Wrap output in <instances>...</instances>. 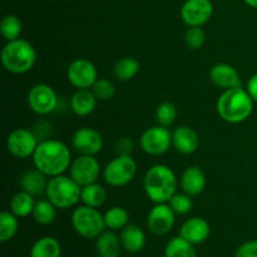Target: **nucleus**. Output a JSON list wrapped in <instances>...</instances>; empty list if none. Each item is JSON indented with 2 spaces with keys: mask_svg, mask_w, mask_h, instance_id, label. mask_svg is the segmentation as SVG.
<instances>
[{
  "mask_svg": "<svg viewBox=\"0 0 257 257\" xmlns=\"http://www.w3.org/2000/svg\"><path fill=\"white\" fill-rule=\"evenodd\" d=\"M33 163L37 170L49 178L55 177L70 168L72 155L65 143L58 140H43L33 155Z\"/></svg>",
  "mask_w": 257,
  "mask_h": 257,
  "instance_id": "obj_1",
  "label": "nucleus"
},
{
  "mask_svg": "<svg viewBox=\"0 0 257 257\" xmlns=\"http://www.w3.org/2000/svg\"><path fill=\"white\" fill-rule=\"evenodd\" d=\"M220 118L231 124H238L250 118L253 110V99L242 87L223 90L216 102Z\"/></svg>",
  "mask_w": 257,
  "mask_h": 257,
  "instance_id": "obj_2",
  "label": "nucleus"
},
{
  "mask_svg": "<svg viewBox=\"0 0 257 257\" xmlns=\"http://www.w3.org/2000/svg\"><path fill=\"white\" fill-rule=\"evenodd\" d=\"M143 187L153 203H168L177 190V177L168 166L155 165L146 172Z\"/></svg>",
  "mask_w": 257,
  "mask_h": 257,
  "instance_id": "obj_3",
  "label": "nucleus"
},
{
  "mask_svg": "<svg viewBox=\"0 0 257 257\" xmlns=\"http://www.w3.org/2000/svg\"><path fill=\"white\" fill-rule=\"evenodd\" d=\"M37 62V52L28 40L15 39L8 42L2 50V64L12 74H24L33 69Z\"/></svg>",
  "mask_w": 257,
  "mask_h": 257,
  "instance_id": "obj_4",
  "label": "nucleus"
},
{
  "mask_svg": "<svg viewBox=\"0 0 257 257\" xmlns=\"http://www.w3.org/2000/svg\"><path fill=\"white\" fill-rule=\"evenodd\" d=\"M80 195L82 187L70 176H55L48 181L45 196L57 208L65 210L73 207L80 201Z\"/></svg>",
  "mask_w": 257,
  "mask_h": 257,
  "instance_id": "obj_5",
  "label": "nucleus"
},
{
  "mask_svg": "<svg viewBox=\"0 0 257 257\" xmlns=\"http://www.w3.org/2000/svg\"><path fill=\"white\" fill-rule=\"evenodd\" d=\"M72 226L75 232L83 238L92 240L97 238L105 230L104 215L98 211V208L89 206H78L72 213Z\"/></svg>",
  "mask_w": 257,
  "mask_h": 257,
  "instance_id": "obj_6",
  "label": "nucleus"
},
{
  "mask_svg": "<svg viewBox=\"0 0 257 257\" xmlns=\"http://www.w3.org/2000/svg\"><path fill=\"white\" fill-rule=\"evenodd\" d=\"M137 173V163L132 156H120L107 163L103 171V178L110 187H123L135 178Z\"/></svg>",
  "mask_w": 257,
  "mask_h": 257,
  "instance_id": "obj_7",
  "label": "nucleus"
},
{
  "mask_svg": "<svg viewBox=\"0 0 257 257\" xmlns=\"http://www.w3.org/2000/svg\"><path fill=\"white\" fill-rule=\"evenodd\" d=\"M28 105L38 115H48L58 107V95L50 85L38 83L28 92Z\"/></svg>",
  "mask_w": 257,
  "mask_h": 257,
  "instance_id": "obj_8",
  "label": "nucleus"
},
{
  "mask_svg": "<svg viewBox=\"0 0 257 257\" xmlns=\"http://www.w3.org/2000/svg\"><path fill=\"white\" fill-rule=\"evenodd\" d=\"M140 145L143 152L150 156H162L172 146V133L162 125L147 128L141 135Z\"/></svg>",
  "mask_w": 257,
  "mask_h": 257,
  "instance_id": "obj_9",
  "label": "nucleus"
},
{
  "mask_svg": "<svg viewBox=\"0 0 257 257\" xmlns=\"http://www.w3.org/2000/svg\"><path fill=\"white\" fill-rule=\"evenodd\" d=\"M67 78L77 89H90L98 79L97 68L90 60L79 58L68 65Z\"/></svg>",
  "mask_w": 257,
  "mask_h": 257,
  "instance_id": "obj_10",
  "label": "nucleus"
},
{
  "mask_svg": "<svg viewBox=\"0 0 257 257\" xmlns=\"http://www.w3.org/2000/svg\"><path fill=\"white\" fill-rule=\"evenodd\" d=\"M38 145L39 142L37 136L27 128L14 130L7 138V148L9 153L20 160L33 157Z\"/></svg>",
  "mask_w": 257,
  "mask_h": 257,
  "instance_id": "obj_11",
  "label": "nucleus"
},
{
  "mask_svg": "<svg viewBox=\"0 0 257 257\" xmlns=\"http://www.w3.org/2000/svg\"><path fill=\"white\" fill-rule=\"evenodd\" d=\"M70 177L80 186L92 185L97 182L100 175V166L99 162L94 156L79 155L75 160L72 161L70 165Z\"/></svg>",
  "mask_w": 257,
  "mask_h": 257,
  "instance_id": "obj_12",
  "label": "nucleus"
},
{
  "mask_svg": "<svg viewBox=\"0 0 257 257\" xmlns=\"http://www.w3.org/2000/svg\"><path fill=\"white\" fill-rule=\"evenodd\" d=\"M213 14L211 0H186L181 8V19L187 27H202Z\"/></svg>",
  "mask_w": 257,
  "mask_h": 257,
  "instance_id": "obj_13",
  "label": "nucleus"
},
{
  "mask_svg": "<svg viewBox=\"0 0 257 257\" xmlns=\"http://www.w3.org/2000/svg\"><path fill=\"white\" fill-rule=\"evenodd\" d=\"M176 213L168 203H155L147 216V226L157 236L167 235L175 226Z\"/></svg>",
  "mask_w": 257,
  "mask_h": 257,
  "instance_id": "obj_14",
  "label": "nucleus"
},
{
  "mask_svg": "<svg viewBox=\"0 0 257 257\" xmlns=\"http://www.w3.org/2000/svg\"><path fill=\"white\" fill-rule=\"evenodd\" d=\"M72 146L79 155L95 156L102 151L103 137L94 128L82 127L73 133Z\"/></svg>",
  "mask_w": 257,
  "mask_h": 257,
  "instance_id": "obj_15",
  "label": "nucleus"
},
{
  "mask_svg": "<svg viewBox=\"0 0 257 257\" xmlns=\"http://www.w3.org/2000/svg\"><path fill=\"white\" fill-rule=\"evenodd\" d=\"M210 79L216 87L223 90L241 87V78L237 70L227 63L215 64L210 70Z\"/></svg>",
  "mask_w": 257,
  "mask_h": 257,
  "instance_id": "obj_16",
  "label": "nucleus"
},
{
  "mask_svg": "<svg viewBox=\"0 0 257 257\" xmlns=\"http://www.w3.org/2000/svg\"><path fill=\"white\" fill-rule=\"evenodd\" d=\"M211 232L210 225L202 217H191L182 223L180 228V236L192 245L205 242Z\"/></svg>",
  "mask_w": 257,
  "mask_h": 257,
  "instance_id": "obj_17",
  "label": "nucleus"
},
{
  "mask_svg": "<svg viewBox=\"0 0 257 257\" xmlns=\"http://www.w3.org/2000/svg\"><path fill=\"white\" fill-rule=\"evenodd\" d=\"M172 146L181 155H192L200 146V138L188 125H180L172 132Z\"/></svg>",
  "mask_w": 257,
  "mask_h": 257,
  "instance_id": "obj_18",
  "label": "nucleus"
},
{
  "mask_svg": "<svg viewBox=\"0 0 257 257\" xmlns=\"http://www.w3.org/2000/svg\"><path fill=\"white\" fill-rule=\"evenodd\" d=\"M182 192L190 196H198L205 191L206 175L202 168L197 166H190L183 171L180 181Z\"/></svg>",
  "mask_w": 257,
  "mask_h": 257,
  "instance_id": "obj_19",
  "label": "nucleus"
},
{
  "mask_svg": "<svg viewBox=\"0 0 257 257\" xmlns=\"http://www.w3.org/2000/svg\"><path fill=\"white\" fill-rule=\"evenodd\" d=\"M97 105V97L92 89H77L70 99V109L78 117L92 114Z\"/></svg>",
  "mask_w": 257,
  "mask_h": 257,
  "instance_id": "obj_20",
  "label": "nucleus"
},
{
  "mask_svg": "<svg viewBox=\"0 0 257 257\" xmlns=\"http://www.w3.org/2000/svg\"><path fill=\"white\" fill-rule=\"evenodd\" d=\"M48 176L40 172L37 168H32L23 173L20 177V187L23 191L30 193L32 196H40L45 193L48 186Z\"/></svg>",
  "mask_w": 257,
  "mask_h": 257,
  "instance_id": "obj_21",
  "label": "nucleus"
},
{
  "mask_svg": "<svg viewBox=\"0 0 257 257\" xmlns=\"http://www.w3.org/2000/svg\"><path fill=\"white\" fill-rule=\"evenodd\" d=\"M120 243L122 247L128 252H140L146 245V235L141 227L133 223H128L120 230Z\"/></svg>",
  "mask_w": 257,
  "mask_h": 257,
  "instance_id": "obj_22",
  "label": "nucleus"
},
{
  "mask_svg": "<svg viewBox=\"0 0 257 257\" xmlns=\"http://www.w3.org/2000/svg\"><path fill=\"white\" fill-rule=\"evenodd\" d=\"M120 238L112 230L104 231L97 237L95 250L99 257H118L120 253Z\"/></svg>",
  "mask_w": 257,
  "mask_h": 257,
  "instance_id": "obj_23",
  "label": "nucleus"
},
{
  "mask_svg": "<svg viewBox=\"0 0 257 257\" xmlns=\"http://www.w3.org/2000/svg\"><path fill=\"white\" fill-rule=\"evenodd\" d=\"M62 247L57 238L45 236L33 243L30 257H60Z\"/></svg>",
  "mask_w": 257,
  "mask_h": 257,
  "instance_id": "obj_24",
  "label": "nucleus"
},
{
  "mask_svg": "<svg viewBox=\"0 0 257 257\" xmlns=\"http://www.w3.org/2000/svg\"><path fill=\"white\" fill-rule=\"evenodd\" d=\"M35 202L37 201H34V196L22 190L15 193L10 200V211L19 218L27 217L33 213Z\"/></svg>",
  "mask_w": 257,
  "mask_h": 257,
  "instance_id": "obj_25",
  "label": "nucleus"
},
{
  "mask_svg": "<svg viewBox=\"0 0 257 257\" xmlns=\"http://www.w3.org/2000/svg\"><path fill=\"white\" fill-rule=\"evenodd\" d=\"M141 64L136 58L124 57L118 60L113 68V75L120 82H128L133 79L140 72Z\"/></svg>",
  "mask_w": 257,
  "mask_h": 257,
  "instance_id": "obj_26",
  "label": "nucleus"
},
{
  "mask_svg": "<svg viewBox=\"0 0 257 257\" xmlns=\"http://www.w3.org/2000/svg\"><path fill=\"white\" fill-rule=\"evenodd\" d=\"M105 200H107V192L97 182L82 187L80 201L83 202V205L89 206V207L99 208L100 206L104 205Z\"/></svg>",
  "mask_w": 257,
  "mask_h": 257,
  "instance_id": "obj_27",
  "label": "nucleus"
},
{
  "mask_svg": "<svg viewBox=\"0 0 257 257\" xmlns=\"http://www.w3.org/2000/svg\"><path fill=\"white\" fill-rule=\"evenodd\" d=\"M165 257H197L193 245L182 236H177L168 241L165 247Z\"/></svg>",
  "mask_w": 257,
  "mask_h": 257,
  "instance_id": "obj_28",
  "label": "nucleus"
},
{
  "mask_svg": "<svg viewBox=\"0 0 257 257\" xmlns=\"http://www.w3.org/2000/svg\"><path fill=\"white\" fill-rule=\"evenodd\" d=\"M32 216L38 225L48 226L54 222L55 217H57V207L48 198L39 200L35 202Z\"/></svg>",
  "mask_w": 257,
  "mask_h": 257,
  "instance_id": "obj_29",
  "label": "nucleus"
},
{
  "mask_svg": "<svg viewBox=\"0 0 257 257\" xmlns=\"http://www.w3.org/2000/svg\"><path fill=\"white\" fill-rule=\"evenodd\" d=\"M104 221L107 228L112 231H118L124 228L128 225L130 221V213L125 208L119 207V206H114V207L107 210L104 213Z\"/></svg>",
  "mask_w": 257,
  "mask_h": 257,
  "instance_id": "obj_30",
  "label": "nucleus"
},
{
  "mask_svg": "<svg viewBox=\"0 0 257 257\" xmlns=\"http://www.w3.org/2000/svg\"><path fill=\"white\" fill-rule=\"evenodd\" d=\"M18 218L12 211H3L0 213V241L7 242L10 241L18 232L19 222Z\"/></svg>",
  "mask_w": 257,
  "mask_h": 257,
  "instance_id": "obj_31",
  "label": "nucleus"
},
{
  "mask_svg": "<svg viewBox=\"0 0 257 257\" xmlns=\"http://www.w3.org/2000/svg\"><path fill=\"white\" fill-rule=\"evenodd\" d=\"M22 30V22H20V19L17 15L8 14L3 18L2 24H0V32H2V35L7 42L19 39Z\"/></svg>",
  "mask_w": 257,
  "mask_h": 257,
  "instance_id": "obj_32",
  "label": "nucleus"
},
{
  "mask_svg": "<svg viewBox=\"0 0 257 257\" xmlns=\"http://www.w3.org/2000/svg\"><path fill=\"white\" fill-rule=\"evenodd\" d=\"M177 118V108L173 103L163 102L156 109V120L162 127H171Z\"/></svg>",
  "mask_w": 257,
  "mask_h": 257,
  "instance_id": "obj_33",
  "label": "nucleus"
},
{
  "mask_svg": "<svg viewBox=\"0 0 257 257\" xmlns=\"http://www.w3.org/2000/svg\"><path fill=\"white\" fill-rule=\"evenodd\" d=\"M168 205L171 206L173 211H175L176 215H187L191 210H192V196L187 195V193H175L172 196L170 201H168Z\"/></svg>",
  "mask_w": 257,
  "mask_h": 257,
  "instance_id": "obj_34",
  "label": "nucleus"
},
{
  "mask_svg": "<svg viewBox=\"0 0 257 257\" xmlns=\"http://www.w3.org/2000/svg\"><path fill=\"white\" fill-rule=\"evenodd\" d=\"M90 89L94 93L97 99L104 100V102L112 99L115 94L114 84L109 79H105V78H98L97 82L94 83V85Z\"/></svg>",
  "mask_w": 257,
  "mask_h": 257,
  "instance_id": "obj_35",
  "label": "nucleus"
},
{
  "mask_svg": "<svg viewBox=\"0 0 257 257\" xmlns=\"http://www.w3.org/2000/svg\"><path fill=\"white\" fill-rule=\"evenodd\" d=\"M206 42V33L201 27H188L185 34V43L191 50H198Z\"/></svg>",
  "mask_w": 257,
  "mask_h": 257,
  "instance_id": "obj_36",
  "label": "nucleus"
},
{
  "mask_svg": "<svg viewBox=\"0 0 257 257\" xmlns=\"http://www.w3.org/2000/svg\"><path fill=\"white\" fill-rule=\"evenodd\" d=\"M235 257H257V240H250L238 246Z\"/></svg>",
  "mask_w": 257,
  "mask_h": 257,
  "instance_id": "obj_37",
  "label": "nucleus"
},
{
  "mask_svg": "<svg viewBox=\"0 0 257 257\" xmlns=\"http://www.w3.org/2000/svg\"><path fill=\"white\" fill-rule=\"evenodd\" d=\"M133 151V142L128 137L118 138L115 143V152L120 156H131Z\"/></svg>",
  "mask_w": 257,
  "mask_h": 257,
  "instance_id": "obj_38",
  "label": "nucleus"
},
{
  "mask_svg": "<svg viewBox=\"0 0 257 257\" xmlns=\"http://www.w3.org/2000/svg\"><path fill=\"white\" fill-rule=\"evenodd\" d=\"M246 90H247L248 94L251 95V98L253 99V102H257V73L256 74H253L252 77L247 80Z\"/></svg>",
  "mask_w": 257,
  "mask_h": 257,
  "instance_id": "obj_39",
  "label": "nucleus"
},
{
  "mask_svg": "<svg viewBox=\"0 0 257 257\" xmlns=\"http://www.w3.org/2000/svg\"><path fill=\"white\" fill-rule=\"evenodd\" d=\"M246 5H248L250 8H253V9H257V0H243Z\"/></svg>",
  "mask_w": 257,
  "mask_h": 257,
  "instance_id": "obj_40",
  "label": "nucleus"
}]
</instances>
